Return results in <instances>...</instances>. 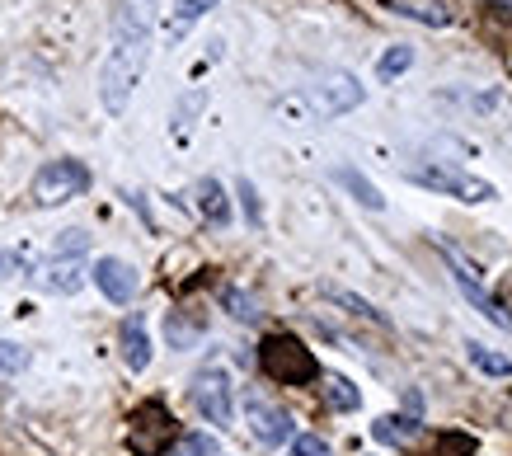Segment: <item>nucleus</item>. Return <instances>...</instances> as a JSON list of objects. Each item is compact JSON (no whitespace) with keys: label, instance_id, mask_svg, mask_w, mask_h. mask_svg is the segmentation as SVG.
I'll use <instances>...</instances> for the list:
<instances>
[{"label":"nucleus","instance_id":"obj_1","mask_svg":"<svg viewBox=\"0 0 512 456\" xmlns=\"http://www.w3.org/2000/svg\"><path fill=\"white\" fill-rule=\"evenodd\" d=\"M151 62V0H123L113 15V52L99 71V99L109 113H123Z\"/></svg>","mask_w":512,"mask_h":456},{"label":"nucleus","instance_id":"obj_2","mask_svg":"<svg viewBox=\"0 0 512 456\" xmlns=\"http://www.w3.org/2000/svg\"><path fill=\"white\" fill-rule=\"evenodd\" d=\"M259 367L268 372V381L278 386H306V381L320 377V362L315 353L296 334H268L264 348H259Z\"/></svg>","mask_w":512,"mask_h":456},{"label":"nucleus","instance_id":"obj_3","mask_svg":"<svg viewBox=\"0 0 512 456\" xmlns=\"http://www.w3.org/2000/svg\"><path fill=\"white\" fill-rule=\"evenodd\" d=\"M90 189V170L80 160H47L38 179H33V203L38 207H62Z\"/></svg>","mask_w":512,"mask_h":456},{"label":"nucleus","instance_id":"obj_4","mask_svg":"<svg viewBox=\"0 0 512 456\" xmlns=\"http://www.w3.org/2000/svg\"><path fill=\"white\" fill-rule=\"evenodd\" d=\"M170 438H174V419L160 400H146V405L132 414V424H127V447L137 456H160L170 447Z\"/></svg>","mask_w":512,"mask_h":456},{"label":"nucleus","instance_id":"obj_5","mask_svg":"<svg viewBox=\"0 0 512 456\" xmlns=\"http://www.w3.org/2000/svg\"><path fill=\"white\" fill-rule=\"evenodd\" d=\"M193 405L207 414V424L217 428H231L235 419V400H231V377L221 367H202L193 377Z\"/></svg>","mask_w":512,"mask_h":456},{"label":"nucleus","instance_id":"obj_6","mask_svg":"<svg viewBox=\"0 0 512 456\" xmlns=\"http://www.w3.org/2000/svg\"><path fill=\"white\" fill-rule=\"evenodd\" d=\"M447 254V264H451V278H456V287H461V297L470 301V306H475V311L484 315V320H494L498 330H512V311H503V301L494 297V292H484V283L480 278H475V268L466 264V259H461V254L456 250H442Z\"/></svg>","mask_w":512,"mask_h":456},{"label":"nucleus","instance_id":"obj_7","mask_svg":"<svg viewBox=\"0 0 512 456\" xmlns=\"http://www.w3.org/2000/svg\"><path fill=\"white\" fill-rule=\"evenodd\" d=\"M362 99H367V90H362V80L348 76V71H329V76L315 80V90H311V104L325 113V118L357 109Z\"/></svg>","mask_w":512,"mask_h":456},{"label":"nucleus","instance_id":"obj_8","mask_svg":"<svg viewBox=\"0 0 512 456\" xmlns=\"http://www.w3.org/2000/svg\"><path fill=\"white\" fill-rule=\"evenodd\" d=\"M423 189H437V193H456V198H466V203H489L494 198V184H484V179H470V174H456V170H414Z\"/></svg>","mask_w":512,"mask_h":456},{"label":"nucleus","instance_id":"obj_9","mask_svg":"<svg viewBox=\"0 0 512 456\" xmlns=\"http://www.w3.org/2000/svg\"><path fill=\"white\" fill-rule=\"evenodd\" d=\"M245 414H249V428H254V438L268 442V447H278V442L292 438V419H287V409L268 405L264 395H249V400H245Z\"/></svg>","mask_w":512,"mask_h":456},{"label":"nucleus","instance_id":"obj_10","mask_svg":"<svg viewBox=\"0 0 512 456\" xmlns=\"http://www.w3.org/2000/svg\"><path fill=\"white\" fill-rule=\"evenodd\" d=\"M94 283H99V292H104L109 301L127 306V301L137 297V268L109 254V259H99V264H94Z\"/></svg>","mask_w":512,"mask_h":456},{"label":"nucleus","instance_id":"obj_11","mask_svg":"<svg viewBox=\"0 0 512 456\" xmlns=\"http://www.w3.org/2000/svg\"><path fill=\"white\" fill-rule=\"evenodd\" d=\"M85 264L80 259H52V264L43 268V287L47 292H57V297H71V292H80L85 287Z\"/></svg>","mask_w":512,"mask_h":456},{"label":"nucleus","instance_id":"obj_12","mask_svg":"<svg viewBox=\"0 0 512 456\" xmlns=\"http://www.w3.org/2000/svg\"><path fill=\"white\" fill-rule=\"evenodd\" d=\"M193 203H198V212L212 221V226H226V221H231V198H226V189H221L217 179H198Z\"/></svg>","mask_w":512,"mask_h":456},{"label":"nucleus","instance_id":"obj_13","mask_svg":"<svg viewBox=\"0 0 512 456\" xmlns=\"http://www.w3.org/2000/svg\"><path fill=\"white\" fill-rule=\"evenodd\" d=\"M123 362L132 372H146V367H151V339H146L141 315H127V325H123Z\"/></svg>","mask_w":512,"mask_h":456},{"label":"nucleus","instance_id":"obj_14","mask_svg":"<svg viewBox=\"0 0 512 456\" xmlns=\"http://www.w3.org/2000/svg\"><path fill=\"white\" fill-rule=\"evenodd\" d=\"M334 179H339L343 189L353 193L357 203L362 207H372V212H381V207H386V198H381V189H376L372 179H367V174H357V170H348V165H339V170H334Z\"/></svg>","mask_w":512,"mask_h":456},{"label":"nucleus","instance_id":"obj_15","mask_svg":"<svg viewBox=\"0 0 512 456\" xmlns=\"http://www.w3.org/2000/svg\"><path fill=\"white\" fill-rule=\"evenodd\" d=\"M466 353H470V367H480L484 377H512V358H508V353H498V348L480 344V339H470Z\"/></svg>","mask_w":512,"mask_h":456},{"label":"nucleus","instance_id":"obj_16","mask_svg":"<svg viewBox=\"0 0 512 456\" xmlns=\"http://www.w3.org/2000/svg\"><path fill=\"white\" fill-rule=\"evenodd\" d=\"M414 66V48H404V43H395V48H386L381 52V62H376V80H395V76H404Z\"/></svg>","mask_w":512,"mask_h":456},{"label":"nucleus","instance_id":"obj_17","mask_svg":"<svg viewBox=\"0 0 512 456\" xmlns=\"http://www.w3.org/2000/svg\"><path fill=\"white\" fill-rule=\"evenodd\" d=\"M376 442H409L419 438V424L414 419H395V414H386V419H376Z\"/></svg>","mask_w":512,"mask_h":456},{"label":"nucleus","instance_id":"obj_18","mask_svg":"<svg viewBox=\"0 0 512 456\" xmlns=\"http://www.w3.org/2000/svg\"><path fill=\"white\" fill-rule=\"evenodd\" d=\"M325 400H329V409H357L362 405V395H357V386L348 377H325Z\"/></svg>","mask_w":512,"mask_h":456},{"label":"nucleus","instance_id":"obj_19","mask_svg":"<svg viewBox=\"0 0 512 456\" xmlns=\"http://www.w3.org/2000/svg\"><path fill=\"white\" fill-rule=\"evenodd\" d=\"M390 10H400V15H409V19H419V24H437V29H442V24L451 19L442 5H404V0H390Z\"/></svg>","mask_w":512,"mask_h":456},{"label":"nucleus","instance_id":"obj_20","mask_svg":"<svg viewBox=\"0 0 512 456\" xmlns=\"http://www.w3.org/2000/svg\"><path fill=\"white\" fill-rule=\"evenodd\" d=\"M226 306H231V315L235 320H245V325L259 320V301L249 297V292H240V287H226Z\"/></svg>","mask_w":512,"mask_h":456},{"label":"nucleus","instance_id":"obj_21","mask_svg":"<svg viewBox=\"0 0 512 456\" xmlns=\"http://www.w3.org/2000/svg\"><path fill=\"white\" fill-rule=\"evenodd\" d=\"M24 367H29V348L0 339V377H15V372H24Z\"/></svg>","mask_w":512,"mask_h":456},{"label":"nucleus","instance_id":"obj_22","mask_svg":"<svg viewBox=\"0 0 512 456\" xmlns=\"http://www.w3.org/2000/svg\"><path fill=\"white\" fill-rule=\"evenodd\" d=\"M170 456H217V442L207 438V433H188L170 447Z\"/></svg>","mask_w":512,"mask_h":456},{"label":"nucleus","instance_id":"obj_23","mask_svg":"<svg viewBox=\"0 0 512 456\" xmlns=\"http://www.w3.org/2000/svg\"><path fill=\"white\" fill-rule=\"evenodd\" d=\"M85 250H90V236H85V231H62V240L52 245V259H80Z\"/></svg>","mask_w":512,"mask_h":456},{"label":"nucleus","instance_id":"obj_24","mask_svg":"<svg viewBox=\"0 0 512 456\" xmlns=\"http://www.w3.org/2000/svg\"><path fill=\"white\" fill-rule=\"evenodd\" d=\"M292 456H329V442L315 438V433H306V438L292 442Z\"/></svg>","mask_w":512,"mask_h":456},{"label":"nucleus","instance_id":"obj_25","mask_svg":"<svg viewBox=\"0 0 512 456\" xmlns=\"http://www.w3.org/2000/svg\"><path fill=\"white\" fill-rule=\"evenodd\" d=\"M329 297H334V301H343V306H348V311H353V315H367V320H381V315H376V311H372V306H367V301H362V297H353V292H329Z\"/></svg>","mask_w":512,"mask_h":456},{"label":"nucleus","instance_id":"obj_26","mask_svg":"<svg viewBox=\"0 0 512 456\" xmlns=\"http://www.w3.org/2000/svg\"><path fill=\"white\" fill-rule=\"evenodd\" d=\"M217 0H179V19H198V15H207Z\"/></svg>","mask_w":512,"mask_h":456},{"label":"nucleus","instance_id":"obj_27","mask_svg":"<svg viewBox=\"0 0 512 456\" xmlns=\"http://www.w3.org/2000/svg\"><path fill=\"white\" fill-rule=\"evenodd\" d=\"M240 198H245V212H249V221L259 226V198H254V184H249V179H240Z\"/></svg>","mask_w":512,"mask_h":456},{"label":"nucleus","instance_id":"obj_28","mask_svg":"<svg viewBox=\"0 0 512 456\" xmlns=\"http://www.w3.org/2000/svg\"><path fill=\"white\" fill-rule=\"evenodd\" d=\"M15 273H24V259L10 250H0V278H15Z\"/></svg>","mask_w":512,"mask_h":456},{"label":"nucleus","instance_id":"obj_29","mask_svg":"<svg viewBox=\"0 0 512 456\" xmlns=\"http://www.w3.org/2000/svg\"><path fill=\"white\" fill-rule=\"evenodd\" d=\"M484 5H489V10H498V15H508V19H512V0H484Z\"/></svg>","mask_w":512,"mask_h":456}]
</instances>
